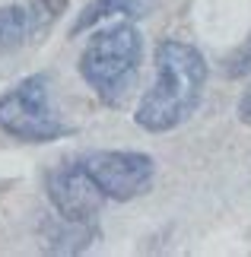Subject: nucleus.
<instances>
[{
    "label": "nucleus",
    "mask_w": 251,
    "mask_h": 257,
    "mask_svg": "<svg viewBox=\"0 0 251 257\" xmlns=\"http://www.w3.org/2000/svg\"><path fill=\"white\" fill-rule=\"evenodd\" d=\"M156 80L143 92L134 121L149 134H169L197 111L207 86V61L194 45L165 38L153 54Z\"/></svg>",
    "instance_id": "f257e3e1"
},
{
    "label": "nucleus",
    "mask_w": 251,
    "mask_h": 257,
    "mask_svg": "<svg viewBox=\"0 0 251 257\" xmlns=\"http://www.w3.org/2000/svg\"><path fill=\"white\" fill-rule=\"evenodd\" d=\"M143 61V38L134 23H112L93 32L79 54V76L99 95V102L115 108L121 105L137 83Z\"/></svg>",
    "instance_id": "f03ea898"
},
{
    "label": "nucleus",
    "mask_w": 251,
    "mask_h": 257,
    "mask_svg": "<svg viewBox=\"0 0 251 257\" xmlns=\"http://www.w3.org/2000/svg\"><path fill=\"white\" fill-rule=\"evenodd\" d=\"M0 131L23 143H51L70 131L57 117L51 80L45 73L26 76L0 95Z\"/></svg>",
    "instance_id": "7ed1b4c3"
},
{
    "label": "nucleus",
    "mask_w": 251,
    "mask_h": 257,
    "mask_svg": "<svg viewBox=\"0 0 251 257\" xmlns=\"http://www.w3.org/2000/svg\"><path fill=\"white\" fill-rule=\"evenodd\" d=\"M83 169L93 178V184L99 187V194L105 200H134V197L146 194L156 175V162L146 153L134 150H102V153H89L83 156Z\"/></svg>",
    "instance_id": "20e7f679"
},
{
    "label": "nucleus",
    "mask_w": 251,
    "mask_h": 257,
    "mask_svg": "<svg viewBox=\"0 0 251 257\" xmlns=\"http://www.w3.org/2000/svg\"><path fill=\"white\" fill-rule=\"evenodd\" d=\"M48 200L54 203V210L64 222L89 225L102 210L105 197L99 194L93 178L86 175L83 162L73 159V162L57 165L54 172H48Z\"/></svg>",
    "instance_id": "39448f33"
},
{
    "label": "nucleus",
    "mask_w": 251,
    "mask_h": 257,
    "mask_svg": "<svg viewBox=\"0 0 251 257\" xmlns=\"http://www.w3.org/2000/svg\"><path fill=\"white\" fill-rule=\"evenodd\" d=\"M64 10L67 0H23L0 7V54H13L45 35Z\"/></svg>",
    "instance_id": "423d86ee"
},
{
    "label": "nucleus",
    "mask_w": 251,
    "mask_h": 257,
    "mask_svg": "<svg viewBox=\"0 0 251 257\" xmlns=\"http://www.w3.org/2000/svg\"><path fill=\"white\" fill-rule=\"evenodd\" d=\"M153 10V0H89L83 7V13L76 16L70 35H79L86 29H93L96 23L102 19H112V16H130V19H140Z\"/></svg>",
    "instance_id": "0eeeda50"
},
{
    "label": "nucleus",
    "mask_w": 251,
    "mask_h": 257,
    "mask_svg": "<svg viewBox=\"0 0 251 257\" xmlns=\"http://www.w3.org/2000/svg\"><path fill=\"white\" fill-rule=\"evenodd\" d=\"M223 73L229 76V80H238V76L251 73V38H245V45H238L235 51L226 57Z\"/></svg>",
    "instance_id": "6e6552de"
},
{
    "label": "nucleus",
    "mask_w": 251,
    "mask_h": 257,
    "mask_svg": "<svg viewBox=\"0 0 251 257\" xmlns=\"http://www.w3.org/2000/svg\"><path fill=\"white\" fill-rule=\"evenodd\" d=\"M235 111H238V121H242V124H251V86L242 92V98H238V108H235Z\"/></svg>",
    "instance_id": "1a4fd4ad"
}]
</instances>
